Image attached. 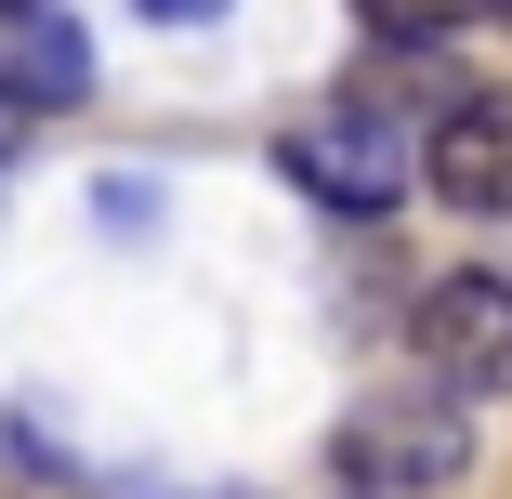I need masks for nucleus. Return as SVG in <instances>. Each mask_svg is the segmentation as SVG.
<instances>
[{
	"mask_svg": "<svg viewBox=\"0 0 512 499\" xmlns=\"http://www.w3.org/2000/svg\"><path fill=\"white\" fill-rule=\"evenodd\" d=\"M14 145H27V106H0V171H14Z\"/></svg>",
	"mask_w": 512,
	"mask_h": 499,
	"instance_id": "6e6552de",
	"label": "nucleus"
},
{
	"mask_svg": "<svg viewBox=\"0 0 512 499\" xmlns=\"http://www.w3.org/2000/svg\"><path fill=\"white\" fill-rule=\"evenodd\" d=\"M355 27H368V40H460L473 0H355Z\"/></svg>",
	"mask_w": 512,
	"mask_h": 499,
	"instance_id": "423d86ee",
	"label": "nucleus"
},
{
	"mask_svg": "<svg viewBox=\"0 0 512 499\" xmlns=\"http://www.w3.org/2000/svg\"><path fill=\"white\" fill-rule=\"evenodd\" d=\"M276 171L316 197V211H342V224H381L394 197H407V132H394V106H368V92H342V106H316V119H289L276 132Z\"/></svg>",
	"mask_w": 512,
	"mask_h": 499,
	"instance_id": "f03ea898",
	"label": "nucleus"
},
{
	"mask_svg": "<svg viewBox=\"0 0 512 499\" xmlns=\"http://www.w3.org/2000/svg\"><path fill=\"white\" fill-rule=\"evenodd\" d=\"M407 342H421V381H447L460 408H512V276L499 263L434 276L421 316H407Z\"/></svg>",
	"mask_w": 512,
	"mask_h": 499,
	"instance_id": "7ed1b4c3",
	"label": "nucleus"
},
{
	"mask_svg": "<svg viewBox=\"0 0 512 499\" xmlns=\"http://www.w3.org/2000/svg\"><path fill=\"white\" fill-rule=\"evenodd\" d=\"M132 14H158V27H211L224 0H132Z\"/></svg>",
	"mask_w": 512,
	"mask_h": 499,
	"instance_id": "0eeeda50",
	"label": "nucleus"
},
{
	"mask_svg": "<svg viewBox=\"0 0 512 499\" xmlns=\"http://www.w3.org/2000/svg\"><path fill=\"white\" fill-rule=\"evenodd\" d=\"M473 27H499V40H512V0H473Z\"/></svg>",
	"mask_w": 512,
	"mask_h": 499,
	"instance_id": "1a4fd4ad",
	"label": "nucleus"
},
{
	"mask_svg": "<svg viewBox=\"0 0 512 499\" xmlns=\"http://www.w3.org/2000/svg\"><path fill=\"white\" fill-rule=\"evenodd\" d=\"M0 106H92V27L66 14V0H0Z\"/></svg>",
	"mask_w": 512,
	"mask_h": 499,
	"instance_id": "39448f33",
	"label": "nucleus"
},
{
	"mask_svg": "<svg viewBox=\"0 0 512 499\" xmlns=\"http://www.w3.org/2000/svg\"><path fill=\"white\" fill-rule=\"evenodd\" d=\"M407 184H434L460 224H512V92H447L407 145Z\"/></svg>",
	"mask_w": 512,
	"mask_h": 499,
	"instance_id": "20e7f679",
	"label": "nucleus"
},
{
	"mask_svg": "<svg viewBox=\"0 0 512 499\" xmlns=\"http://www.w3.org/2000/svg\"><path fill=\"white\" fill-rule=\"evenodd\" d=\"M329 460H342L355 499H447L473 473V408L447 381H381L329 421Z\"/></svg>",
	"mask_w": 512,
	"mask_h": 499,
	"instance_id": "f257e3e1",
	"label": "nucleus"
}]
</instances>
